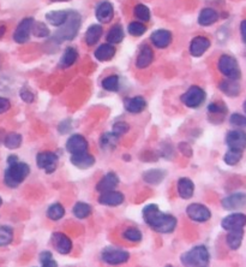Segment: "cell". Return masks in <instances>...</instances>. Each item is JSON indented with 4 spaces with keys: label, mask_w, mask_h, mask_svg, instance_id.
Instances as JSON below:
<instances>
[{
    "label": "cell",
    "mask_w": 246,
    "mask_h": 267,
    "mask_svg": "<svg viewBox=\"0 0 246 267\" xmlns=\"http://www.w3.org/2000/svg\"><path fill=\"white\" fill-rule=\"evenodd\" d=\"M72 213L76 218L85 219L92 214V207L85 202H77L72 208Z\"/></svg>",
    "instance_id": "obj_35"
},
{
    "label": "cell",
    "mask_w": 246,
    "mask_h": 267,
    "mask_svg": "<svg viewBox=\"0 0 246 267\" xmlns=\"http://www.w3.org/2000/svg\"><path fill=\"white\" fill-rule=\"evenodd\" d=\"M101 259L108 265H123L129 261L130 254L124 249L117 248V247H107L102 250Z\"/></svg>",
    "instance_id": "obj_7"
},
{
    "label": "cell",
    "mask_w": 246,
    "mask_h": 267,
    "mask_svg": "<svg viewBox=\"0 0 246 267\" xmlns=\"http://www.w3.org/2000/svg\"><path fill=\"white\" fill-rule=\"evenodd\" d=\"M71 164L74 166H76L77 168H81V170H87L90 168L95 164V158L92 154H89L88 152L78 153V154H72Z\"/></svg>",
    "instance_id": "obj_20"
},
{
    "label": "cell",
    "mask_w": 246,
    "mask_h": 267,
    "mask_svg": "<svg viewBox=\"0 0 246 267\" xmlns=\"http://www.w3.org/2000/svg\"><path fill=\"white\" fill-rule=\"evenodd\" d=\"M124 40V29L120 24H115L110 28V30L107 34V41L109 44L115 45V44H120V42Z\"/></svg>",
    "instance_id": "obj_32"
},
{
    "label": "cell",
    "mask_w": 246,
    "mask_h": 267,
    "mask_svg": "<svg viewBox=\"0 0 246 267\" xmlns=\"http://www.w3.org/2000/svg\"><path fill=\"white\" fill-rule=\"evenodd\" d=\"M1 203H2V200H1V198H0V206H1Z\"/></svg>",
    "instance_id": "obj_58"
},
{
    "label": "cell",
    "mask_w": 246,
    "mask_h": 267,
    "mask_svg": "<svg viewBox=\"0 0 246 267\" xmlns=\"http://www.w3.org/2000/svg\"><path fill=\"white\" fill-rule=\"evenodd\" d=\"M30 167L26 163L16 161L14 164H9V167L5 171V184L10 188H17L24 180L29 176Z\"/></svg>",
    "instance_id": "obj_3"
},
{
    "label": "cell",
    "mask_w": 246,
    "mask_h": 267,
    "mask_svg": "<svg viewBox=\"0 0 246 267\" xmlns=\"http://www.w3.org/2000/svg\"><path fill=\"white\" fill-rule=\"evenodd\" d=\"M4 33H5V27L4 26L0 27V37H1L2 35H4Z\"/></svg>",
    "instance_id": "obj_55"
},
{
    "label": "cell",
    "mask_w": 246,
    "mask_h": 267,
    "mask_svg": "<svg viewBox=\"0 0 246 267\" xmlns=\"http://www.w3.org/2000/svg\"><path fill=\"white\" fill-rule=\"evenodd\" d=\"M66 150L71 154H78V153L88 152V141L84 136L75 134L67 140Z\"/></svg>",
    "instance_id": "obj_15"
},
{
    "label": "cell",
    "mask_w": 246,
    "mask_h": 267,
    "mask_svg": "<svg viewBox=\"0 0 246 267\" xmlns=\"http://www.w3.org/2000/svg\"><path fill=\"white\" fill-rule=\"evenodd\" d=\"M102 33H104V29L100 24H92L88 28L87 33H85V42L88 46H94L95 44H97L100 37L102 36Z\"/></svg>",
    "instance_id": "obj_29"
},
{
    "label": "cell",
    "mask_w": 246,
    "mask_h": 267,
    "mask_svg": "<svg viewBox=\"0 0 246 267\" xmlns=\"http://www.w3.org/2000/svg\"><path fill=\"white\" fill-rule=\"evenodd\" d=\"M64 216H65V208L62 207L60 203H54V205H52L51 207L47 210V217H48L51 220H54V221L60 220Z\"/></svg>",
    "instance_id": "obj_38"
},
{
    "label": "cell",
    "mask_w": 246,
    "mask_h": 267,
    "mask_svg": "<svg viewBox=\"0 0 246 267\" xmlns=\"http://www.w3.org/2000/svg\"><path fill=\"white\" fill-rule=\"evenodd\" d=\"M210 47V40L204 36H196L190 45V53L193 57H200L208 51Z\"/></svg>",
    "instance_id": "obj_19"
},
{
    "label": "cell",
    "mask_w": 246,
    "mask_h": 267,
    "mask_svg": "<svg viewBox=\"0 0 246 267\" xmlns=\"http://www.w3.org/2000/svg\"><path fill=\"white\" fill-rule=\"evenodd\" d=\"M58 129H59L60 134H67L70 130H71V120L66 119V120H64V122H62Z\"/></svg>",
    "instance_id": "obj_50"
},
{
    "label": "cell",
    "mask_w": 246,
    "mask_h": 267,
    "mask_svg": "<svg viewBox=\"0 0 246 267\" xmlns=\"http://www.w3.org/2000/svg\"><path fill=\"white\" fill-rule=\"evenodd\" d=\"M186 214L190 219L196 223H205L212 218V212L207 206L202 203H191L187 206Z\"/></svg>",
    "instance_id": "obj_8"
},
{
    "label": "cell",
    "mask_w": 246,
    "mask_h": 267,
    "mask_svg": "<svg viewBox=\"0 0 246 267\" xmlns=\"http://www.w3.org/2000/svg\"><path fill=\"white\" fill-rule=\"evenodd\" d=\"M220 90L225 95L230 98H235L240 94V90H242V87H240L238 80H232L227 79L220 83Z\"/></svg>",
    "instance_id": "obj_24"
},
{
    "label": "cell",
    "mask_w": 246,
    "mask_h": 267,
    "mask_svg": "<svg viewBox=\"0 0 246 267\" xmlns=\"http://www.w3.org/2000/svg\"><path fill=\"white\" fill-rule=\"evenodd\" d=\"M32 24H34V19L32 18H24L18 27L16 28L14 33V40L17 44H26L29 40L30 34H31Z\"/></svg>",
    "instance_id": "obj_13"
},
{
    "label": "cell",
    "mask_w": 246,
    "mask_h": 267,
    "mask_svg": "<svg viewBox=\"0 0 246 267\" xmlns=\"http://www.w3.org/2000/svg\"><path fill=\"white\" fill-rule=\"evenodd\" d=\"M243 108H244V111H245V113H246V100L244 101V105H243Z\"/></svg>",
    "instance_id": "obj_56"
},
{
    "label": "cell",
    "mask_w": 246,
    "mask_h": 267,
    "mask_svg": "<svg viewBox=\"0 0 246 267\" xmlns=\"http://www.w3.org/2000/svg\"><path fill=\"white\" fill-rule=\"evenodd\" d=\"M125 198L124 194L119 193V191L110 190L106 193H101L99 198V203L102 206H108V207H117L124 202Z\"/></svg>",
    "instance_id": "obj_16"
},
{
    "label": "cell",
    "mask_w": 246,
    "mask_h": 267,
    "mask_svg": "<svg viewBox=\"0 0 246 267\" xmlns=\"http://www.w3.org/2000/svg\"><path fill=\"white\" fill-rule=\"evenodd\" d=\"M208 112L213 113V115H226L227 112V107L222 104V102H212L208 106Z\"/></svg>",
    "instance_id": "obj_48"
},
{
    "label": "cell",
    "mask_w": 246,
    "mask_h": 267,
    "mask_svg": "<svg viewBox=\"0 0 246 267\" xmlns=\"http://www.w3.org/2000/svg\"><path fill=\"white\" fill-rule=\"evenodd\" d=\"M52 1H65V0H52Z\"/></svg>",
    "instance_id": "obj_57"
},
{
    "label": "cell",
    "mask_w": 246,
    "mask_h": 267,
    "mask_svg": "<svg viewBox=\"0 0 246 267\" xmlns=\"http://www.w3.org/2000/svg\"><path fill=\"white\" fill-rule=\"evenodd\" d=\"M142 216L147 225L159 234H170L177 228V218L161 212L155 203L145 206L143 208Z\"/></svg>",
    "instance_id": "obj_1"
},
{
    "label": "cell",
    "mask_w": 246,
    "mask_h": 267,
    "mask_svg": "<svg viewBox=\"0 0 246 267\" xmlns=\"http://www.w3.org/2000/svg\"><path fill=\"white\" fill-rule=\"evenodd\" d=\"M14 240V231L9 226H0V246H7Z\"/></svg>",
    "instance_id": "obj_41"
},
{
    "label": "cell",
    "mask_w": 246,
    "mask_h": 267,
    "mask_svg": "<svg viewBox=\"0 0 246 267\" xmlns=\"http://www.w3.org/2000/svg\"><path fill=\"white\" fill-rule=\"evenodd\" d=\"M129 129H130L129 124L120 120V122H117V123H114V124H113L112 133L114 134V135H117L118 137H119V136L125 135V134L129 132Z\"/></svg>",
    "instance_id": "obj_47"
},
{
    "label": "cell",
    "mask_w": 246,
    "mask_h": 267,
    "mask_svg": "<svg viewBox=\"0 0 246 267\" xmlns=\"http://www.w3.org/2000/svg\"><path fill=\"white\" fill-rule=\"evenodd\" d=\"M124 105L127 112L135 113V115H136V113H140L145 110V107H147V101H145V99L143 97H134L125 100Z\"/></svg>",
    "instance_id": "obj_25"
},
{
    "label": "cell",
    "mask_w": 246,
    "mask_h": 267,
    "mask_svg": "<svg viewBox=\"0 0 246 267\" xmlns=\"http://www.w3.org/2000/svg\"><path fill=\"white\" fill-rule=\"evenodd\" d=\"M183 265L191 267H207L210 263L209 250L205 246H196L180 258Z\"/></svg>",
    "instance_id": "obj_4"
},
{
    "label": "cell",
    "mask_w": 246,
    "mask_h": 267,
    "mask_svg": "<svg viewBox=\"0 0 246 267\" xmlns=\"http://www.w3.org/2000/svg\"><path fill=\"white\" fill-rule=\"evenodd\" d=\"M243 240H244V229H239V230H232L228 231L227 237H226V243L232 250H237L242 246Z\"/></svg>",
    "instance_id": "obj_26"
},
{
    "label": "cell",
    "mask_w": 246,
    "mask_h": 267,
    "mask_svg": "<svg viewBox=\"0 0 246 267\" xmlns=\"http://www.w3.org/2000/svg\"><path fill=\"white\" fill-rule=\"evenodd\" d=\"M115 54V49L112 44H104L95 51V58L100 62H108Z\"/></svg>",
    "instance_id": "obj_30"
},
{
    "label": "cell",
    "mask_w": 246,
    "mask_h": 267,
    "mask_svg": "<svg viewBox=\"0 0 246 267\" xmlns=\"http://www.w3.org/2000/svg\"><path fill=\"white\" fill-rule=\"evenodd\" d=\"M5 147L9 148V150H17V148L21 147L22 145V136L17 133H11L9 135H6L4 141Z\"/></svg>",
    "instance_id": "obj_36"
},
{
    "label": "cell",
    "mask_w": 246,
    "mask_h": 267,
    "mask_svg": "<svg viewBox=\"0 0 246 267\" xmlns=\"http://www.w3.org/2000/svg\"><path fill=\"white\" fill-rule=\"evenodd\" d=\"M77 57H78V53H77L76 50L72 49V47L66 49L64 54H62V59H60V67L66 69V67H70L71 65H74L75 62L77 60Z\"/></svg>",
    "instance_id": "obj_31"
},
{
    "label": "cell",
    "mask_w": 246,
    "mask_h": 267,
    "mask_svg": "<svg viewBox=\"0 0 246 267\" xmlns=\"http://www.w3.org/2000/svg\"><path fill=\"white\" fill-rule=\"evenodd\" d=\"M217 19H219V14H217L214 9L205 7V9H203L202 11L200 12L198 23L203 27H209L212 26V24H214Z\"/></svg>",
    "instance_id": "obj_27"
},
{
    "label": "cell",
    "mask_w": 246,
    "mask_h": 267,
    "mask_svg": "<svg viewBox=\"0 0 246 267\" xmlns=\"http://www.w3.org/2000/svg\"><path fill=\"white\" fill-rule=\"evenodd\" d=\"M36 164L46 173L54 172L58 165V155L51 150H45L37 154Z\"/></svg>",
    "instance_id": "obj_10"
},
{
    "label": "cell",
    "mask_w": 246,
    "mask_h": 267,
    "mask_svg": "<svg viewBox=\"0 0 246 267\" xmlns=\"http://www.w3.org/2000/svg\"><path fill=\"white\" fill-rule=\"evenodd\" d=\"M10 107H11V104H10L9 100L6 98L0 97V115L7 112L10 110Z\"/></svg>",
    "instance_id": "obj_51"
},
{
    "label": "cell",
    "mask_w": 246,
    "mask_h": 267,
    "mask_svg": "<svg viewBox=\"0 0 246 267\" xmlns=\"http://www.w3.org/2000/svg\"><path fill=\"white\" fill-rule=\"evenodd\" d=\"M21 98L23 99L24 102H28V104H30V102L34 101L35 95L32 94V93L30 92L29 89H23L21 92Z\"/></svg>",
    "instance_id": "obj_49"
},
{
    "label": "cell",
    "mask_w": 246,
    "mask_h": 267,
    "mask_svg": "<svg viewBox=\"0 0 246 267\" xmlns=\"http://www.w3.org/2000/svg\"><path fill=\"white\" fill-rule=\"evenodd\" d=\"M166 172L164 170H160V168H152V170L145 171L144 175H143V180L144 182H147L148 184L152 185H157L165 180Z\"/></svg>",
    "instance_id": "obj_28"
},
{
    "label": "cell",
    "mask_w": 246,
    "mask_h": 267,
    "mask_svg": "<svg viewBox=\"0 0 246 267\" xmlns=\"http://www.w3.org/2000/svg\"><path fill=\"white\" fill-rule=\"evenodd\" d=\"M220 72L227 79L232 80H239L242 77V71H240V67L238 64L237 59L230 54H222L219 59V64H217Z\"/></svg>",
    "instance_id": "obj_5"
},
{
    "label": "cell",
    "mask_w": 246,
    "mask_h": 267,
    "mask_svg": "<svg viewBox=\"0 0 246 267\" xmlns=\"http://www.w3.org/2000/svg\"><path fill=\"white\" fill-rule=\"evenodd\" d=\"M123 237H124V240L132 242V243H138L142 241L143 236L137 228H129L123 233Z\"/></svg>",
    "instance_id": "obj_40"
},
{
    "label": "cell",
    "mask_w": 246,
    "mask_h": 267,
    "mask_svg": "<svg viewBox=\"0 0 246 267\" xmlns=\"http://www.w3.org/2000/svg\"><path fill=\"white\" fill-rule=\"evenodd\" d=\"M69 16V11H51L46 15V19L52 26L60 27Z\"/></svg>",
    "instance_id": "obj_33"
},
{
    "label": "cell",
    "mask_w": 246,
    "mask_h": 267,
    "mask_svg": "<svg viewBox=\"0 0 246 267\" xmlns=\"http://www.w3.org/2000/svg\"><path fill=\"white\" fill-rule=\"evenodd\" d=\"M40 263H41V266H44V267H57L58 266L57 261L53 259L51 251H42V253L40 254Z\"/></svg>",
    "instance_id": "obj_46"
},
{
    "label": "cell",
    "mask_w": 246,
    "mask_h": 267,
    "mask_svg": "<svg viewBox=\"0 0 246 267\" xmlns=\"http://www.w3.org/2000/svg\"><path fill=\"white\" fill-rule=\"evenodd\" d=\"M79 27H81V16L75 11H69L66 21L59 27L54 35V39L59 42L70 41L75 39V36L78 33Z\"/></svg>",
    "instance_id": "obj_2"
},
{
    "label": "cell",
    "mask_w": 246,
    "mask_h": 267,
    "mask_svg": "<svg viewBox=\"0 0 246 267\" xmlns=\"http://www.w3.org/2000/svg\"><path fill=\"white\" fill-rule=\"evenodd\" d=\"M179 150H182L183 153H184L185 155H187V157H191L192 155V150H191V147H190L187 143H180L179 145Z\"/></svg>",
    "instance_id": "obj_52"
},
{
    "label": "cell",
    "mask_w": 246,
    "mask_h": 267,
    "mask_svg": "<svg viewBox=\"0 0 246 267\" xmlns=\"http://www.w3.org/2000/svg\"><path fill=\"white\" fill-rule=\"evenodd\" d=\"M178 189V195L180 196L184 200H189L193 196V193H195V184L190 178L183 177L178 181L177 184Z\"/></svg>",
    "instance_id": "obj_23"
},
{
    "label": "cell",
    "mask_w": 246,
    "mask_h": 267,
    "mask_svg": "<svg viewBox=\"0 0 246 267\" xmlns=\"http://www.w3.org/2000/svg\"><path fill=\"white\" fill-rule=\"evenodd\" d=\"M240 34H242L243 41L246 44V19L242 21V23H240Z\"/></svg>",
    "instance_id": "obj_53"
},
{
    "label": "cell",
    "mask_w": 246,
    "mask_h": 267,
    "mask_svg": "<svg viewBox=\"0 0 246 267\" xmlns=\"http://www.w3.org/2000/svg\"><path fill=\"white\" fill-rule=\"evenodd\" d=\"M231 125L239 129H246V116L240 115V113H233L230 117Z\"/></svg>",
    "instance_id": "obj_45"
},
{
    "label": "cell",
    "mask_w": 246,
    "mask_h": 267,
    "mask_svg": "<svg viewBox=\"0 0 246 267\" xmlns=\"http://www.w3.org/2000/svg\"><path fill=\"white\" fill-rule=\"evenodd\" d=\"M52 244L55 250L62 255H67L72 250V241L62 233H54L52 235Z\"/></svg>",
    "instance_id": "obj_14"
},
{
    "label": "cell",
    "mask_w": 246,
    "mask_h": 267,
    "mask_svg": "<svg viewBox=\"0 0 246 267\" xmlns=\"http://www.w3.org/2000/svg\"><path fill=\"white\" fill-rule=\"evenodd\" d=\"M135 15L138 19H140L142 22H148L150 19V10L148 9L145 5L138 4L135 7Z\"/></svg>",
    "instance_id": "obj_43"
},
{
    "label": "cell",
    "mask_w": 246,
    "mask_h": 267,
    "mask_svg": "<svg viewBox=\"0 0 246 267\" xmlns=\"http://www.w3.org/2000/svg\"><path fill=\"white\" fill-rule=\"evenodd\" d=\"M226 145L231 150L244 152L246 150V133L243 129H234L226 135Z\"/></svg>",
    "instance_id": "obj_9"
},
{
    "label": "cell",
    "mask_w": 246,
    "mask_h": 267,
    "mask_svg": "<svg viewBox=\"0 0 246 267\" xmlns=\"http://www.w3.org/2000/svg\"><path fill=\"white\" fill-rule=\"evenodd\" d=\"M243 159V152L242 150H228L226 152L225 157H223V161L227 164L228 166H235L240 163V160Z\"/></svg>",
    "instance_id": "obj_34"
},
{
    "label": "cell",
    "mask_w": 246,
    "mask_h": 267,
    "mask_svg": "<svg viewBox=\"0 0 246 267\" xmlns=\"http://www.w3.org/2000/svg\"><path fill=\"white\" fill-rule=\"evenodd\" d=\"M114 16L113 5L109 1H101L96 7V18L101 23H109Z\"/></svg>",
    "instance_id": "obj_21"
},
{
    "label": "cell",
    "mask_w": 246,
    "mask_h": 267,
    "mask_svg": "<svg viewBox=\"0 0 246 267\" xmlns=\"http://www.w3.org/2000/svg\"><path fill=\"white\" fill-rule=\"evenodd\" d=\"M221 205L226 211H237L244 208L246 206V194L245 193H233L231 195L222 199Z\"/></svg>",
    "instance_id": "obj_12"
},
{
    "label": "cell",
    "mask_w": 246,
    "mask_h": 267,
    "mask_svg": "<svg viewBox=\"0 0 246 267\" xmlns=\"http://www.w3.org/2000/svg\"><path fill=\"white\" fill-rule=\"evenodd\" d=\"M31 32L37 37H47L49 35V29L47 28L46 24L41 23V22H36V23L34 22Z\"/></svg>",
    "instance_id": "obj_42"
},
{
    "label": "cell",
    "mask_w": 246,
    "mask_h": 267,
    "mask_svg": "<svg viewBox=\"0 0 246 267\" xmlns=\"http://www.w3.org/2000/svg\"><path fill=\"white\" fill-rule=\"evenodd\" d=\"M221 226L223 230L232 231L244 229L246 226V216L243 213H232L225 217L221 221Z\"/></svg>",
    "instance_id": "obj_11"
},
{
    "label": "cell",
    "mask_w": 246,
    "mask_h": 267,
    "mask_svg": "<svg viewBox=\"0 0 246 267\" xmlns=\"http://www.w3.org/2000/svg\"><path fill=\"white\" fill-rule=\"evenodd\" d=\"M118 184H119V177L117 176V173L108 172L100 180L99 183H97L96 190L99 191V193H106V191L115 190Z\"/></svg>",
    "instance_id": "obj_17"
},
{
    "label": "cell",
    "mask_w": 246,
    "mask_h": 267,
    "mask_svg": "<svg viewBox=\"0 0 246 267\" xmlns=\"http://www.w3.org/2000/svg\"><path fill=\"white\" fill-rule=\"evenodd\" d=\"M127 30H129V33L132 36H140V35H143L147 32V27L143 23H140V22H131L129 27H127Z\"/></svg>",
    "instance_id": "obj_44"
},
{
    "label": "cell",
    "mask_w": 246,
    "mask_h": 267,
    "mask_svg": "<svg viewBox=\"0 0 246 267\" xmlns=\"http://www.w3.org/2000/svg\"><path fill=\"white\" fill-rule=\"evenodd\" d=\"M118 136L114 135L113 133H106L101 136V140H100V145L104 150L106 148H114L117 146L118 142Z\"/></svg>",
    "instance_id": "obj_39"
},
{
    "label": "cell",
    "mask_w": 246,
    "mask_h": 267,
    "mask_svg": "<svg viewBox=\"0 0 246 267\" xmlns=\"http://www.w3.org/2000/svg\"><path fill=\"white\" fill-rule=\"evenodd\" d=\"M205 98H207V94H205L204 89H202L198 85H192L180 97V100L186 107L197 108L202 106L203 102L205 101Z\"/></svg>",
    "instance_id": "obj_6"
},
{
    "label": "cell",
    "mask_w": 246,
    "mask_h": 267,
    "mask_svg": "<svg viewBox=\"0 0 246 267\" xmlns=\"http://www.w3.org/2000/svg\"><path fill=\"white\" fill-rule=\"evenodd\" d=\"M150 40H152L153 45L156 46L157 49H166L172 42V34L166 29H159L153 33Z\"/></svg>",
    "instance_id": "obj_18"
},
{
    "label": "cell",
    "mask_w": 246,
    "mask_h": 267,
    "mask_svg": "<svg viewBox=\"0 0 246 267\" xmlns=\"http://www.w3.org/2000/svg\"><path fill=\"white\" fill-rule=\"evenodd\" d=\"M119 87V77L117 75H110L102 81V88L107 92H118Z\"/></svg>",
    "instance_id": "obj_37"
},
{
    "label": "cell",
    "mask_w": 246,
    "mask_h": 267,
    "mask_svg": "<svg viewBox=\"0 0 246 267\" xmlns=\"http://www.w3.org/2000/svg\"><path fill=\"white\" fill-rule=\"evenodd\" d=\"M153 60H154V52H153L152 47L148 46V45H143L139 53H138L136 67L138 69H145L152 64Z\"/></svg>",
    "instance_id": "obj_22"
},
{
    "label": "cell",
    "mask_w": 246,
    "mask_h": 267,
    "mask_svg": "<svg viewBox=\"0 0 246 267\" xmlns=\"http://www.w3.org/2000/svg\"><path fill=\"white\" fill-rule=\"evenodd\" d=\"M16 161H18V158H17L16 155H10V157L7 158V164H14L16 163Z\"/></svg>",
    "instance_id": "obj_54"
}]
</instances>
